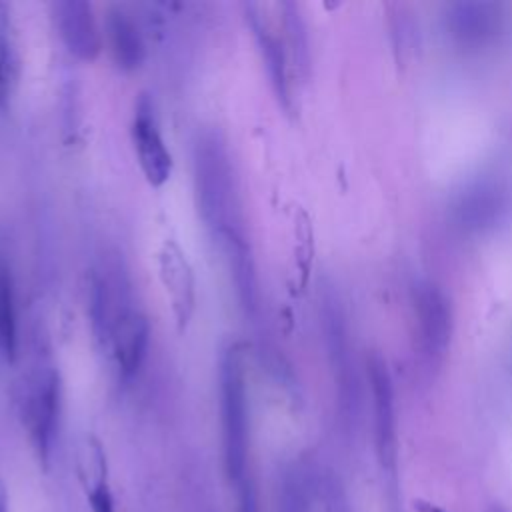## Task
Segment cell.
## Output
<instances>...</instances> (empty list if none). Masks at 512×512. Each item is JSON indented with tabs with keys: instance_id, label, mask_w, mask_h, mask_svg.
<instances>
[{
	"instance_id": "obj_1",
	"label": "cell",
	"mask_w": 512,
	"mask_h": 512,
	"mask_svg": "<svg viewBox=\"0 0 512 512\" xmlns=\"http://www.w3.org/2000/svg\"><path fill=\"white\" fill-rule=\"evenodd\" d=\"M194 182L202 220L220 244L246 240L234 166L214 132L198 138L194 146Z\"/></svg>"
},
{
	"instance_id": "obj_2",
	"label": "cell",
	"mask_w": 512,
	"mask_h": 512,
	"mask_svg": "<svg viewBox=\"0 0 512 512\" xmlns=\"http://www.w3.org/2000/svg\"><path fill=\"white\" fill-rule=\"evenodd\" d=\"M220 414L222 452L226 474L242 482L248 460V392L246 358L240 344L224 350L220 360Z\"/></svg>"
},
{
	"instance_id": "obj_3",
	"label": "cell",
	"mask_w": 512,
	"mask_h": 512,
	"mask_svg": "<svg viewBox=\"0 0 512 512\" xmlns=\"http://www.w3.org/2000/svg\"><path fill=\"white\" fill-rule=\"evenodd\" d=\"M282 20L286 36L276 32V26L270 22L266 14H262L260 4H246V18L252 26L254 38L258 42L262 60L266 64L272 88L282 102L286 110H290V80H288V50L292 48V54L296 62H304L306 58V40H304V24L298 14L296 4L284 2L282 4Z\"/></svg>"
},
{
	"instance_id": "obj_4",
	"label": "cell",
	"mask_w": 512,
	"mask_h": 512,
	"mask_svg": "<svg viewBox=\"0 0 512 512\" xmlns=\"http://www.w3.org/2000/svg\"><path fill=\"white\" fill-rule=\"evenodd\" d=\"M60 398V378L54 368H42L34 372L24 384L20 414L30 442L42 460L48 458L58 430Z\"/></svg>"
},
{
	"instance_id": "obj_5",
	"label": "cell",
	"mask_w": 512,
	"mask_h": 512,
	"mask_svg": "<svg viewBox=\"0 0 512 512\" xmlns=\"http://www.w3.org/2000/svg\"><path fill=\"white\" fill-rule=\"evenodd\" d=\"M102 342L104 346H110L118 374L124 380L132 378L140 370L148 352V318L140 310L128 306V300L118 304L106 324Z\"/></svg>"
},
{
	"instance_id": "obj_6",
	"label": "cell",
	"mask_w": 512,
	"mask_h": 512,
	"mask_svg": "<svg viewBox=\"0 0 512 512\" xmlns=\"http://www.w3.org/2000/svg\"><path fill=\"white\" fill-rule=\"evenodd\" d=\"M416 336L424 360L432 366L440 364L452 338V312L444 292L432 284L422 282L414 290Z\"/></svg>"
},
{
	"instance_id": "obj_7",
	"label": "cell",
	"mask_w": 512,
	"mask_h": 512,
	"mask_svg": "<svg viewBox=\"0 0 512 512\" xmlns=\"http://www.w3.org/2000/svg\"><path fill=\"white\" fill-rule=\"evenodd\" d=\"M510 210L508 188L494 178H480L466 186L454 206L452 216L466 232H484L494 228Z\"/></svg>"
},
{
	"instance_id": "obj_8",
	"label": "cell",
	"mask_w": 512,
	"mask_h": 512,
	"mask_svg": "<svg viewBox=\"0 0 512 512\" xmlns=\"http://www.w3.org/2000/svg\"><path fill=\"white\" fill-rule=\"evenodd\" d=\"M132 142L134 152L138 158V166L146 178V182L152 188L164 186L172 176V154L166 148V142L160 134L152 102L146 94L140 96L136 108H134V120H132Z\"/></svg>"
},
{
	"instance_id": "obj_9",
	"label": "cell",
	"mask_w": 512,
	"mask_h": 512,
	"mask_svg": "<svg viewBox=\"0 0 512 512\" xmlns=\"http://www.w3.org/2000/svg\"><path fill=\"white\" fill-rule=\"evenodd\" d=\"M158 276L170 302L176 330L182 334L196 310V278L184 250L166 240L158 252Z\"/></svg>"
},
{
	"instance_id": "obj_10",
	"label": "cell",
	"mask_w": 512,
	"mask_h": 512,
	"mask_svg": "<svg viewBox=\"0 0 512 512\" xmlns=\"http://www.w3.org/2000/svg\"><path fill=\"white\" fill-rule=\"evenodd\" d=\"M50 8L66 50L82 62L96 60L102 50V34L94 6L84 0H60Z\"/></svg>"
},
{
	"instance_id": "obj_11",
	"label": "cell",
	"mask_w": 512,
	"mask_h": 512,
	"mask_svg": "<svg viewBox=\"0 0 512 512\" xmlns=\"http://www.w3.org/2000/svg\"><path fill=\"white\" fill-rule=\"evenodd\" d=\"M368 380L374 408V438L380 464L394 468L396 464V414H394V388L386 360L374 352L368 358Z\"/></svg>"
},
{
	"instance_id": "obj_12",
	"label": "cell",
	"mask_w": 512,
	"mask_h": 512,
	"mask_svg": "<svg viewBox=\"0 0 512 512\" xmlns=\"http://www.w3.org/2000/svg\"><path fill=\"white\" fill-rule=\"evenodd\" d=\"M502 20V6L486 0L452 2L444 14L448 34L464 46H478L494 38L502 28Z\"/></svg>"
},
{
	"instance_id": "obj_13",
	"label": "cell",
	"mask_w": 512,
	"mask_h": 512,
	"mask_svg": "<svg viewBox=\"0 0 512 512\" xmlns=\"http://www.w3.org/2000/svg\"><path fill=\"white\" fill-rule=\"evenodd\" d=\"M324 332H326L328 356L338 382L340 402L348 412L350 410L354 412L358 404V380H356L354 362L350 360V346H348L344 318L338 304H334L332 300L324 302Z\"/></svg>"
},
{
	"instance_id": "obj_14",
	"label": "cell",
	"mask_w": 512,
	"mask_h": 512,
	"mask_svg": "<svg viewBox=\"0 0 512 512\" xmlns=\"http://www.w3.org/2000/svg\"><path fill=\"white\" fill-rule=\"evenodd\" d=\"M104 36L114 64L124 72H134L146 58V46L138 24L120 6H110L104 18Z\"/></svg>"
},
{
	"instance_id": "obj_15",
	"label": "cell",
	"mask_w": 512,
	"mask_h": 512,
	"mask_svg": "<svg viewBox=\"0 0 512 512\" xmlns=\"http://www.w3.org/2000/svg\"><path fill=\"white\" fill-rule=\"evenodd\" d=\"M20 80V54L10 6L0 2V112L10 108Z\"/></svg>"
},
{
	"instance_id": "obj_16",
	"label": "cell",
	"mask_w": 512,
	"mask_h": 512,
	"mask_svg": "<svg viewBox=\"0 0 512 512\" xmlns=\"http://www.w3.org/2000/svg\"><path fill=\"white\" fill-rule=\"evenodd\" d=\"M18 354V318H16V296L14 276L6 258L0 254V358L8 364Z\"/></svg>"
},
{
	"instance_id": "obj_17",
	"label": "cell",
	"mask_w": 512,
	"mask_h": 512,
	"mask_svg": "<svg viewBox=\"0 0 512 512\" xmlns=\"http://www.w3.org/2000/svg\"><path fill=\"white\" fill-rule=\"evenodd\" d=\"M88 500H90L92 512H114V498H112V492L104 478H100L96 482V486L90 490Z\"/></svg>"
},
{
	"instance_id": "obj_18",
	"label": "cell",
	"mask_w": 512,
	"mask_h": 512,
	"mask_svg": "<svg viewBox=\"0 0 512 512\" xmlns=\"http://www.w3.org/2000/svg\"><path fill=\"white\" fill-rule=\"evenodd\" d=\"M238 512H258V502H256V492L250 482L242 480L240 488V506Z\"/></svg>"
},
{
	"instance_id": "obj_19",
	"label": "cell",
	"mask_w": 512,
	"mask_h": 512,
	"mask_svg": "<svg viewBox=\"0 0 512 512\" xmlns=\"http://www.w3.org/2000/svg\"><path fill=\"white\" fill-rule=\"evenodd\" d=\"M0 512H8V498L2 484H0Z\"/></svg>"
},
{
	"instance_id": "obj_20",
	"label": "cell",
	"mask_w": 512,
	"mask_h": 512,
	"mask_svg": "<svg viewBox=\"0 0 512 512\" xmlns=\"http://www.w3.org/2000/svg\"><path fill=\"white\" fill-rule=\"evenodd\" d=\"M426 512H444L440 508H434V506H426Z\"/></svg>"
}]
</instances>
